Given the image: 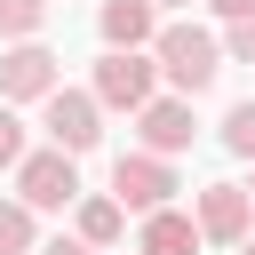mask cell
Returning <instances> with one entry per match:
<instances>
[{"label":"cell","mask_w":255,"mask_h":255,"mask_svg":"<svg viewBox=\"0 0 255 255\" xmlns=\"http://www.w3.org/2000/svg\"><path fill=\"white\" fill-rule=\"evenodd\" d=\"M151 64L167 72L175 96H199V88L223 72V40L199 32V24H159V32H151Z\"/></svg>","instance_id":"obj_1"},{"label":"cell","mask_w":255,"mask_h":255,"mask_svg":"<svg viewBox=\"0 0 255 255\" xmlns=\"http://www.w3.org/2000/svg\"><path fill=\"white\" fill-rule=\"evenodd\" d=\"M40 104H48V112H40V128H48V143H56V151H72V159H80V151H96V135H104V104H96L88 88H64V80H56Z\"/></svg>","instance_id":"obj_2"},{"label":"cell","mask_w":255,"mask_h":255,"mask_svg":"<svg viewBox=\"0 0 255 255\" xmlns=\"http://www.w3.org/2000/svg\"><path fill=\"white\" fill-rule=\"evenodd\" d=\"M183 183H175V159H159V151H120L112 159V199L128 207V215H151V207H167Z\"/></svg>","instance_id":"obj_3"},{"label":"cell","mask_w":255,"mask_h":255,"mask_svg":"<svg viewBox=\"0 0 255 255\" xmlns=\"http://www.w3.org/2000/svg\"><path fill=\"white\" fill-rule=\"evenodd\" d=\"M16 199H24L32 215H40V207H72V199H80V159L56 151V143H48V151H24V159H16Z\"/></svg>","instance_id":"obj_4"},{"label":"cell","mask_w":255,"mask_h":255,"mask_svg":"<svg viewBox=\"0 0 255 255\" xmlns=\"http://www.w3.org/2000/svg\"><path fill=\"white\" fill-rule=\"evenodd\" d=\"M151 80H159V64H151L143 48H104V56H96V88H88V96H96L104 112H135V104L151 96Z\"/></svg>","instance_id":"obj_5"},{"label":"cell","mask_w":255,"mask_h":255,"mask_svg":"<svg viewBox=\"0 0 255 255\" xmlns=\"http://www.w3.org/2000/svg\"><path fill=\"white\" fill-rule=\"evenodd\" d=\"M135 135H143V151H159V159L191 151V135H199L191 96H143V104H135Z\"/></svg>","instance_id":"obj_6"},{"label":"cell","mask_w":255,"mask_h":255,"mask_svg":"<svg viewBox=\"0 0 255 255\" xmlns=\"http://www.w3.org/2000/svg\"><path fill=\"white\" fill-rule=\"evenodd\" d=\"M247 215H255L247 183H207V191H199V207H191L199 239H215V247H239V239H247Z\"/></svg>","instance_id":"obj_7"},{"label":"cell","mask_w":255,"mask_h":255,"mask_svg":"<svg viewBox=\"0 0 255 255\" xmlns=\"http://www.w3.org/2000/svg\"><path fill=\"white\" fill-rule=\"evenodd\" d=\"M56 88V56L40 48V40H16L8 56H0V104H32V96H48Z\"/></svg>","instance_id":"obj_8"},{"label":"cell","mask_w":255,"mask_h":255,"mask_svg":"<svg viewBox=\"0 0 255 255\" xmlns=\"http://www.w3.org/2000/svg\"><path fill=\"white\" fill-rule=\"evenodd\" d=\"M96 32H104V48H151V32H159V8H151V0H104Z\"/></svg>","instance_id":"obj_9"},{"label":"cell","mask_w":255,"mask_h":255,"mask_svg":"<svg viewBox=\"0 0 255 255\" xmlns=\"http://www.w3.org/2000/svg\"><path fill=\"white\" fill-rule=\"evenodd\" d=\"M135 255H199V223L183 207H151L135 231Z\"/></svg>","instance_id":"obj_10"},{"label":"cell","mask_w":255,"mask_h":255,"mask_svg":"<svg viewBox=\"0 0 255 255\" xmlns=\"http://www.w3.org/2000/svg\"><path fill=\"white\" fill-rule=\"evenodd\" d=\"M120 231H128V207H120L112 191H104V199H80V239H88V247H112Z\"/></svg>","instance_id":"obj_11"},{"label":"cell","mask_w":255,"mask_h":255,"mask_svg":"<svg viewBox=\"0 0 255 255\" xmlns=\"http://www.w3.org/2000/svg\"><path fill=\"white\" fill-rule=\"evenodd\" d=\"M223 151H239V159H255V96H239V104L223 112Z\"/></svg>","instance_id":"obj_12"},{"label":"cell","mask_w":255,"mask_h":255,"mask_svg":"<svg viewBox=\"0 0 255 255\" xmlns=\"http://www.w3.org/2000/svg\"><path fill=\"white\" fill-rule=\"evenodd\" d=\"M0 255H32V207L0 199Z\"/></svg>","instance_id":"obj_13"},{"label":"cell","mask_w":255,"mask_h":255,"mask_svg":"<svg viewBox=\"0 0 255 255\" xmlns=\"http://www.w3.org/2000/svg\"><path fill=\"white\" fill-rule=\"evenodd\" d=\"M48 16V0H0V40H32Z\"/></svg>","instance_id":"obj_14"},{"label":"cell","mask_w":255,"mask_h":255,"mask_svg":"<svg viewBox=\"0 0 255 255\" xmlns=\"http://www.w3.org/2000/svg\"><path fill=\"white\" fill-rule=\"evenodd\" d=\"M223 56H231V64H255V8H247V16H231V40H223Z\"/></svg>","instance_id":"obj_15"},{"label":"cell","mask_w":255,"mask_h":255,"mask_svg":"<svg viewBox=\"0 0 255 255\" xmlns=\"http://www.w3.org/2000/svg\"><path fill=\"white\" fill-rule=\"evenodd\" d=\"M16 159H24V120L0 104V167H16Z\"/></svg>","instance_id":"obj_16"},{"label":"cell","mask_w":255,"mask_h":255,"mask_svg":"<svg viewBox=\"0 0 255 255\" xmlns=\"http://www.w3.org/2000/svg\"><path fill=\"white\" fill-rule=\"evenodd\" d=\"M40 255H96V247H88V239H80V231H72V239H48V247H40Z\"/></svg>","instance_id":"obj_17"},{"label":"cell","mask_w":255,"mask_h":255,"mask_svg":"<svg viewBox=\"0 0 255 255\" xmlns=\"http://www.w3.org/2000/svg\"><path fill=\"white\" fill-rule=\"evenodd\" d=\"M207 8H215V16H223V24H231V16H247V8H255V0H207Z\"/></svg>","instance_id":"obj_18"},{"label":"cell","mask_w":255,"mask_h":255,"mask_svg":"<svg viewBox=\"0 0 255 255\" xmlns=\"http://www.w3.org/2000/svg\"><path fill=\"white\" fill-rule=\"evenodd\" d=\"M151 8H183V0H151Z\"/></svg>","instance_id":"obj_19"},{"label":"cell","mask_w":255,"mask_h":255,"mask_svg":"<svg viewBox=\"0 0 255 255\" xmlns=\"http://www.w3.org/2000/svg\"><path fill=\"white\" fill-rule=\"evenodd\" d=\"M239 255H255V239H239Z\"/></svg>","instance_id":"obj_20"},{"label":"cell","mask_w":255,"mask_h":255,"mask_svg":"<svg viewBox=\"0 0 255 255\" xmlns=\"http://www.w3.org/2000/svg\"><path fill=\"white\" fill-rule=\"evenodd\" d=\"M247 199H255V183H247Z\"/></svg>","instance_id":"obj_21"}]
</instances>
